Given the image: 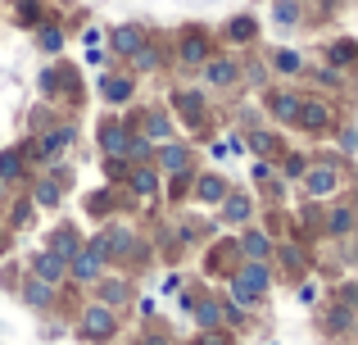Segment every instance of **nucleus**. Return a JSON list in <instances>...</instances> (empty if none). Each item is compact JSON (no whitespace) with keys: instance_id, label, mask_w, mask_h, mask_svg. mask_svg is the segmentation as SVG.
<instances>
[{"instance_id":"11","label":"nucleus","mask_w":358,"mask_h":345,"mask_svg":"<svg viewBox=\"0 0 358 345\" xmlns=\"http://www.w3.org/2000/svg\"><path fill=\"white\" fill-rule=\"evenodd\" d=\"M250 213H254L250 195H241V191H227V195H222V223L241 227V223H250Z\"/></svg>"},{"instance_id":"2","label":"nucleus","mask_w":358,"mask_h":345,"mask_svg":"<svg viewBox=\"0 0 358 345\" xmlns=\"http://www.w3.org/2000/svg\"><path fill=\"white\" fill-rule=\"evenodd\" d=\"M299 177H304V191L313 195V200H322V195H336V186H341V164H336V160L308 164Z\"/></svg>"},{"instance_id":"7","label":"nucleus","mask_w":358,"mask_h":345,"mask_svg":"<svg viewBox=\"0 0 358 345\" xmlns=\"http://www.w3.org/2000/svg\"><path fill=\"white\" fill-rule=\"evenodd\" d=\"M32 277L45 286H59L64 277H69V264H64L59 255H50V250H41V255H32Z\"/></svg>"},{"instance_id":"32","label":"nucleus","mask_w":358,"mask_h":345,"mask_svg":"<svg viewBox=\"0 0 358 345\" xmlns=\"http://www.w3.org/2000/svg\"><path fill=\"white\" fill-rule=\"evenodd\" d=\"M354 55H358V45L350 41V36H345V41H336V45H331V64H336V73H341L345 64H354Z\"/></svg>"},{"instance_id":"6","label":"nucleus","mask_w":358,"mask_h":345,"mask_svg":"<svg viewBox=\"0 0 358 345\" xmlns=\"http://www.w3.org/2000/svg\"><path fill=\"white\" fill-rule=\"evenodd\" d=\"M127 141H131V132L118 118H105V123H100V150H105V160H122V155H127Z\"/></svg>"},{"instance_id":"44","label":"nucleus","mask_w":358,"mask_h":345,"mask_svg":"<svg viewBox=\"0 0 358 345\" xmlns=\"http://www.w3.org/2000/svg\"><path fill=\"white\" fill-rule=\"evenodd\" d=\"M0 195H5V182H0Z\"/></svg>"},{"instance_id":"25","label":"nucleus","mask_w":358,"mask_h":345,"mask_svg":"<svg viewBox=\"0 0 358 345\" xmlns=\"http://www.w3.org/2000/svg\"><path fill=\"white\" fill-rule=\"evenodd\" d=\"M350 227H354V209L350 204H336V209L327 213V232H331V237H350Z\"/></svg>"},{"instance_id":"14","label":"nucleus","mask_w":358,"mask_h":345,"mask_svg":"<svg viewBox=\"0 0 358 345\" xmlns=\"http://www.w3.org/2000/svg\"><path fill=\"white\" fill-rule=\"evenodd\" d=\"M100 268H105V264H100V259H96V255H91V250H87V246H82V250H78V255H73V259H69V273H73V277H78V282H100Z\"/></svg>"},{"instance_id":"36","label":"nucleus","mask_w":358,"mask_h":345,"mask_svg":"<svg viewBox=\"0 0 358 345\" xmlns=\"http://www.w3.org/2000/svg\"><path fill=\"white\" fill-rule=\"evenodd\" d=\"M18 23H23V27L41 23V9H36V5H23V9H18Z\"/></svg>"},{"instance_id":"29","label":"nucleus","mask_w":358,"mask_h":345,"mask_svg":"<svg viewBox=\"0 0 358 345\" xmlns=\"http://www.w3.org/2000/svg\"><path fill=\"white\" fill-rule=\"evenodd\" d=\"M254 32H259V23H254V18H245V14H236L227 23V41H254Z\"/></svg>"},{"instance_id":"17","label":"nucleus","mask_w":358,"mask_h":345,"mask_svg":"<svg viewBox=\"0 0 358 345\" xmlns=\"http://www.w3.org/2000/svg\"><path fill=\"white\" fill-rule=\"evenodd\" d=\"M241 250H245V259H259V264H268V255H272V241L263 237L259 227H245V237H241Z\"/></svg>"},{"instance_id":"28","label":"nucleus","mask_w":358,"mask_h":345,"mask_svg":"<svg viewBox=\"0 0 358 345\" xmlns=\"http://www.w3.org/2000/svg\"><path fill=\"white\" fill-rule=\"evenodd\" d=\"M32 195H36V204L55 209V204H59V195H64V186L55 182V177H45V182H36V186H32Z\"/></svg>"},{"instance_id":"40","label":"nucleus","mask_w":358,"mask_h":345,"mask_svg":"<svg viewBox=\"0 0 358 345\" xmlns=\"http://www.w3.org/2000/svg\"><path fill=\"white\" fill-rule=\"evenodd\" d=\"M105 173L109 177H122V173H127V164H122V160H105Z\"/></svg>"},{"instance_id":"10","label":"nucleus","mask_w":358,"mask_h":345,"mask_svg":"<svg viewBox=\"0 0 358 345\" xmlns=\"http://www.w3.org/2000/svg\"><path fill=\"white\" fill-rule=\"evenodd\" d=\"M227 191H231L227 177H218V173L195 177V200H200V204H222V195H227Z\"/></svg>"},{"instance_id":"30","label":"nucleus","mask_w":358,"mask_h":345,"mask_svg":"<svg viewBox=\"0 0 358 345\" xmlns=\"http://www.w3.org/2000/svg\"><path fill=\"white\" fill-rule=\"evenodd\" d=\"M36 45H41L45 55H59L64 50V32H59V27H50V23L36 27Z\"/></svg>"},{"instance_id":"33","label":"nucleus","mask_w":358,"mask_h":345,"mask_svg":"<svg viewBox=\"0 0 358 345\" xmlns=\"http://www.w3.org/2000/svg\"><path fill=\"white\" fill-rule=\"evenodd\" d=\"M272 69H277V73H299L304 59H299L295 50H277V55H272Z\"/></svg>"},{"instance_id":"22","label":"nucleus","mask_w":358,"mask_h":345,"mask_svg":"<svg viewBox=\"0 0 358 345\" xmlns=\"http://www.w3.org/2000/svg\"><path fill=\"white\" fill-rule=\"evenodd\" d=\"M127 291H131V286L122 282V277H100V304H105V309L122 304V300H127Z\"/></svg>"},{"instance_id":"39","label":"nucleus","mask_w":358,"mask_h":345,"mask_svg":"<svg viewBox=\"0 0 358 345\" xmlns=\"http://www.w3.org/2000/svg\"><path fill=\"white\" fill-rule=\"evenodd\" d=\"M281 259H286L290 268H299V264H304V259H299V246H286V250H281Z\"/></svg>"},{"instance_id":"1","label":"nucleus","mask_w":358,"mask_h":345,"mask_svg":"<svg viewBox=\"0 0 358 345\" xmlns=\"http://www.w3.org/2000/svg\"><path fill=\"white\" fill-rule=\"evenodd\" d=\"M69 146H73V123H59V127H50V132H41V141L27 146V155H32L36 164H55Z\"/></svg>"},{"instance_id":"8","label":"nucleus","mask_w":358,"mask_h":345,"mask_svg":"<svg viewBox=\"0 0 358 345\" xmlns=\"http://www.w3.org/2000/svg\"><path fill=\"white\" fill-rule=\"evenodd\" d=\"M173 105L191 127H204V109H209V96H204V91H177Z\"/></svg>"},{"instance_id":"26","label":"nucleus","mask_w":358,"mask_h":345,"mask_svg":"<svg viewBox=\"0 0 358 345\" xmlns=\"http://www.w3.org/2000/svg\"><path fill=\"white\" fill-rule=\"evenodd\" d=\"M168 136H173V123H168L164 109H155V114L145 118V141H168Z\"/></svg>"},{"instance_id":"24","label":"nucleus","mask_w":358,"mask_h":345,"mask_svg":"<svg viewBox=\"0 0 358 345\" xmlns=\"http://www.w3.org/2000/svg\"><path fill=\"white\" fill-rule=\"evenodd\" d=\"M195 323H200L204 332H218L222 328V304L218 300H200L195 304Z\"/></svg>"},{"instance_id":"13","label":"nucleus","mask_w":358,"mask_h":345,"mask_svg":"<svg viewBox=\"0 0 358 345\" xmlns=\"http://www.w3.org/2000/svg\"><path fill=\"white\" fill-rule=\"evenodd\" d=\"M236 78H241L236 59H204V82L209 87H231Z\"/></svg>"},{"instance_id":"4","label":"nucleus","mask_w":358,"mask_h":345,"mask_svg":"<svg viewBox=\"0 0 358 345\" xmlns=\"http://www.w3.org/2000/svg\"><path fill=\"white\" fill-rule=\"evenodd\" d=\"M118 328L114 309H105V304H87V314H82V337L87 341H109Z\"/></svg>"},{"instance_id":"42","label":"nucleus","mask_w":358,"mask_h":345,"mask_svg":"<svg viewBox=\"0 0 358 345\" xmlns=\"http://www.w3.org/2000/svg\"><path fill=\"white\" fill-rule=\"evenodd\" d=\"M141 345H168V337H141Z\"/></svg>"},{"instance_id":"16","label":"nucleus","mask_w":358,"mask_h":345,"mask_svg":"<svg viewBox=\"0 0 358 345\" xmlns=\"http://www.w3.org/2000/svg\"><path fill=\"white\" fill-rule=\"evenodd\" d=\"M141 45H145V32H141L136 23H122V27H114V50H118V55H127V59H131V55H136Z\"/></svg>"},{"instance_id":"18","label":"nucleus","mask_w":358,"mask_h":345,"mask_svg":"<svg viewBox=\"0 0 358 345\" xmlns=\"http://www.w3.org/2000/svg\"><path fill=\"white\" fill-rule=\"evenodd\" d=\"M78 250H82V237H78V232H73V227H59V232H55V237H50V255H59L64 264H69V259L78 255Z\"/></svg>"},{"instance_id":"5","label":"nucleus","mask_w":358,"mask_h":345,"mask_svg":"<svg viewBox=\"0 0 358 345\" xmlns=\"http://www.w3.org/2000/svg\"><path fill=\"white\" fill-rule=\"evenodd\" d=\"M295 123L304 127V132H331L336 127V118H331V105H322V100H299V114H295Z\"/></svg>"},{"instance_id":"19","label":"nucleus","mask_w":358,"mask_h":345,"mask_svg":"<svg viewBox=\"0 0 358 345\" xmlns=\"http://www.w3.org/2000/svg\"><path fill=\"white\" fill-rule=\"evenodd\" d=\"M27 177V164H23V150H5L0 155V182H23Z\"/></svg>"},{"instance_id":"3","label":"nucleus","mask_w":358,"mask_h":345,"mask_svg":"<svg viewBox=\"0 0 358 345\" xmlns=\"http://www.w3.org/2000/svg\"><path fill=\"white\" fill-rule=\"evenodd\" d=\"M177 59L182 64H204V59H213V36L204 32V27H186L182 32V45H177Z\"/></svg>"},{"instance_id":"38","label":"nucleus","mask_w":358,"mask_h":345,"mask_svg":"<svg viewBox=\"0 0 358 345\" xmlns=\"http://www.w3.org/2000/svg\"><path fill=\"white\" fill-rule=\"evenodd\" d=\"M341 150H345V155H354V150H358V136H354V127H345V132H341Z\"/></svg>"},{"instance_id":"15","label":"nucleus","mask_w":358,"mask_h":345,"mask_svg":"<svg viewBox=\"0 0 358 345\" xmlns=\"http://www.w3.org/2000/svg\"><path fill=\"white\" fill-rule=\"evenodd\" d=\"M268 109H272V118H277V123H295L299 96H295V91H272V96H268Z\"/></svg>"},{"instance_id":"9","label":"nucleus","mask_w":358,"mask_h":345,"mask_svg":"<svg viewBox=\"0 0 358 345\" xmlns=\"http://www.w3.org/2000/svg\"><path fill=\"white\" fill-rule=\"evenodd\" d=\"M131 91H136V82H131L127 73H105V78H100V96H105L109 105H127Z\"/></svg>"},{"instance_id":"23","label":"nucleus","mask_w":358,"mask_h":345,"mask_svg":"<svg viewBox=\"0 0 358 345\" xmlns=\"http://www.w3.org/2000/svg\"><path fill=\"white\" fill-rule=\"evenodd\" d=\"M23 300L32 304V309H50V300H55V286H45V282H36V277H27V286H23Z\"/></svg>"},{"instance_id":"35","label":"nucleus","mask_w":358,"mask_h":345,"mask_svg":"<svg viewBox=\"0 0 358 345\" xmlns=\"http://www.w3.org/2000/svg\"><path fill=\"white\" fill-rule=\"evenodd\" d=\"M131 64H136V69H141V73H150V69H159V55H155V50H150V45H141V50H136V55H131Z\"/></svg>"},{"instance_id":"12","label":"nucleus","mask_w":358,"mask_h":345,"mask_svg":"<svg viewBox=\"0 0 358 345\" xmlns=\"http://www.w3.org/2000/svg\"><path fill=\"white\" fill-rule=\"evenodd\" d=\"M159 169H164V173H186V169H191V146L168 141L164 150H159Z\"/></svg>"},{"instance_id":"43","label":"nucleus","mask_w":358,"mask_h":345,"mask_svg":"<svg viewBox=\"0 0 358 345\" xmlns=\"http://www.w3.org/2000/svg\"><path fill=\"white\" fill-rule=\"evenodd\" d=\"M5 250H9V232L0 227V255H5Z\"/></svg>"},{"instance_id":"21","label":"nucleus","mask_w":358,"mask_h":345,"mask_svg":"<svg viewBox=\"0 0 358 345\" xmlns=\"http://www.w3.org/2000/svg\"><path fill=\"white\" fill-rule=\"evenodd\" d=\"M105 246H109V259H127L131 250H136V241H131L127 227H109L105 232Z\"/></svg>"},{"instance_id":"20","label":"nucleus","mask_w":358,"mask_h":345,"mask_svg":"<svg viewBox=\"0 0 358 345\" xmlns=\"http://www.w3.org/2000/svg\"><path fill=\"white\" fill-rule=\"evenodd\" d=\"M127 186L141 195V200H145V195H155V186H159V173L150 169V164H136V169H131V177H127Z\"/></svg>"},{"instance_id":"41","label":"nucleus","mask_w":358,"mask_h":345,"mask_svg":"<svg viewBox=\"0 0 358 345\" xmlns=\"http://www.w3.org/2000/svg\"><path fill=\"white\" fill-rule=\"evenodd\" d=\"M27 218H32V204H27V200H23V204H18V209H14V223H18V227H23V223H27Z\"/></svg>"},{"instance_id":"31","label":"nucleus","mask_w":358,"mask_h":345,"mask_svg":"<svg viewBox=\"0 0 358 345\" xmlns=\"http://www.w3.org/2000/svg\"><path fill=\"white\" fill-rule=\"evenodd\" d=\"M272 18H277L281 27H295L299 23V5L295 0H277V5H272Z\"/></svg>"},{"instance_id":"27","label":"nucleus","mask_w":358,"mask_h":345,"mask_svg":"<svg viewBox=\"0 0 358 345\" xmlns=\"http://www.w3.org/2000/svg\"><path fill=\"white\" fill-rule=\"evenodd\" d=\"M350 328H354V309H350V304H336V309L327 314V332H336V337H345Z\"/></svg>"},{"instance_id":"37","label":"nucleus","mask_w":358,"mask_h":345,"mask_svg":"<svg viewBox=\"0 0 358 345\" xmlns=\"http://www.w3.org/2000/svg\"><path fill=\"white\" fill-rule=\"evenodd\" d=\"M304 169H308V160H304V155H290V160H286V177H299Z\"/></svg>"},{"instance_id":"34","label":"nucleus","mask_w":358,"mask_h":345,"mask_svg":"<svg viewBox=\"0 0 358 345\" xmlns=\"http://www.w3.org/2000/svg\"><path fill=\"white\" fill-rule=\"evenodd\" d=\"M277 136H272V132H250V150L254 155H277Z\"/></svg>"}]
</instances>
